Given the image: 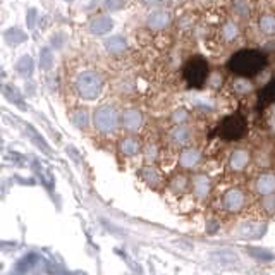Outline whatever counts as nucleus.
Instances as JSON below:
<instances>
[{
  "label": "nucleus",
  "mask_w": 275,
  "mask_h": 275,
  "mask_svg": "<svg viewBox=\"0 0 275 275\" xmlns=\"http://www.w3.org/2000/svg\"><path fill=\"white\" fill-rule=\"evenodd\" d=\"M170 138H172V141L177 143V145H186V143L191 139V131H189L188 127L177 124V126L170 131Z\"/></svg>",
  "instance_id": "obj_16"
},
{
  "label": "nucleus",
  "mask_w": 275,
  "mask_h": 275,
  "mask_svg": "<svg viewBox=\"0 0 275 275\" xmlns=\"http://www.w3.org/2000/svg\"><path fill=\"white\" fill-rule=\"evenodd\" d=\"M33 71H34V60L31 55H22L19 57V60L15 62V72H17L21 77L28 79V77L33 76Z\"/></svg>",
  "instance_id": "obj_13"
},
{
  "label": "nucleus",
  "mask_w": 275,
  "mask_h": 275,
  "mask_svg": "<svg viewBox=\"0 0 275 275\" xmlns=\"http://www.w3.org/2000/svg\"><path fill=\"white\" fill-rule=\"evenodd\" d=\"M103 5L110 12H117V10H121L124 7V0H103Z\"/></svg>",
  "instance_id": "obj_28"
},
{
  "label": "nucleus",
  "mask_w": 275,
  "mask_h": 275,
  "mask_svg": "<svg viewBox=\"0 0 275 275\" xmlns=\"http://www.w3.org/2000/svg\"><path fill=\"white\" fill-rule=\"evenodd\" d=\"M26 95L34 96V84L31 81H26Z\"/></svg>",
  "instance_id": "obj_33"
},
{
  "label": "nucleus",
  "mask_w": 275,
  "mask_h": 275,
  "mask_svg": "<svg viewBox=\"0 0 275 275\" xmlns=\"http://www.w3.org/2000/svg\"><path fill=\"white\" fill-rule=\"evenodd\" d=\"M201 158V153L196 148H186L179 155V165L184 169H193L198 165Z\"/></svg>",
  "instance_id": "obj_12"
},
{
  "label": "nucleus",
  "mask_w": 275,
  "mask_h": 275,
  "mask_svg": "<svg viewBox=\"0 0 275 275\" xmlns=\"http://www.w3.org/2000/svg\"><path fill=\"white\" fill-rule=\"evenodd\" d=\"M141 177L150 186H153V188H157V186L160 184V181H162L160 172H158L157 169H153V167H145V169H143L141 170Z\"/></svg>",
  "instance_id": "obj_18"
},
{
  "label": "nucleus",
  "mask_w": 275,
  "mask_h": 275,
  "mask_svg": "<svg viewBox=\"0 0 275 275\" xmlns=\"http://www.w3.org/2000/svg\"><path fill=\"white\" fill-rule=\"evenodd\" d=\"M88 112L86 110H81V108H77V110H74L71 114V122L72 126L77 127V129H84V127L88 126Z\"/></svg>",
  "instance_id": "obj_20"
},
{
  "label": "nucleus",
  "mask_w": 275,
  "mask_h": 275,
  "mask_svg": "<svg viewBox=\"0 0 275 275\" xmlns=\"http://www.w3.org/2000/svg\"><path fill=\"white\" fill-rule=\"evenodd\" d=\"M258 28L265 34H275V17L272 14H265L258 21Z\"/></svg>",
  "instance_id": "obj_19"
},
{
  "label": "nucleus",
  "mask_w": 275,
  "mask_h": 275,
  "mask_svg": "<svg viewBox=\"0 0 275 275\" xmlns=\"http://www.w3.org/2000/svg\"><path fill=\"white\" fill-rule=\"evenodd\" d=\"M143 3L148 7H155V5H160L162 0H143Z\"/></svg>",
  "instance_id": "obj_34"
},
{
  "label": "nucleus",
  "mask_w": 275,
  "mask_h": 275,
  "mask_svg": "<svg viewBox=\"0 0 275 275\" xmlns=\"http://www.w3.org/2000/svg\"><path fill=\"white\" fill-rule=\"evenodd\" d=\"M263 210L269 212V214H274L275 212V193L269 196H263V203H262Z\"/></svg>",
  "instance_id": "obj_27"
},
{
  "label": "nucleus",
  "mask_w": 275,
  "mask_h": 275,
  "mask_svg": "<svg viewBox=\"0 0 275 275\" xmlns=\"http://www.w3.org/2000/svg\"><path fill=\"white\" fill-rule=\"evenodd\" d=\"M114 29V19L108 15H96L95 19L90 21V31L96 36H103V34L110 33Z\"/></svg>",
  "instance_id": "obj_5"
},
{
  "label": "nucleus",
  "mask_w": 275,
  "mask_h": 275,
  "mask_svg": "<svg viewBox=\"0 0 275 275\" xmlns=\"http://www.w3.org/2000/svg\"><path fill=\"white\" fill-rule=\"evenodd\" d=\"M146 22H148V28L152 29H164L170 24V14L167 10H155L148 15Z\"/></svg>",
  "instance_id": "obj_10"
},
{
  "label": "nucleus",
  "mask_w": 275,
  "mask_h": 275,
  "mask_svg": "<svg viewBox=\"0 0 275 275\" xmlns=\"http://www.w3.org/2000/svg\"><path fill=\"white\" fill-rule=\"evenodd\" d=\"M65 2H69V3H71V2H74V0H65Z\"/></svg>",
  "instance_id": "obj_35"
},
{
  "label": "nucleus",
  "mask_w": 275,
  "mask_h": 275,
  "mask_svg": "<svg viewBox=\"0 0 275 275\" xmlns=\"http://www.w3.org/2000/svg\"><path fill=\"white\" fill-rule=\"evenodd\" d=\"M3 95H5V98L9 100L12 105L21 108V110L28 108V105H26L24 102V93L19 91V88L14 86V84H5V86H3Z\"/></svg>",
  "instance_id": "obj_9"
},
{
  "label": "nucleus",
  "mask_w": 275,
  "mask_h": 275,
  "mask_svg": "<svg viewBox=\"0 0 275 275\" xmlns=\"http://www.w3.org/2000/svg\"><path fill=\"white\" fill-rule=\"evenodd\" d=\"M121 122L127 131H136L143 124V115L136 108H127V110H124Z\"/></svg>",
  "instance_id": "obj_7"
},
{
  "label": "nucleus",
  "mask_w": 275,
  "mask_h": 275,
  "mask_svg": "<svg viewBox=\"0 0 275 275\" xmlns=\"http://www.w3.org/2000/svg\"><path fill=\"white\" fill-rule=\"evenodd\" d=\"M62 45H64V36H62V34H55V36H52V46L53 48H60Z\"/></svg>",
  "instance_id": "obj_32"
},
{
  "label": "nucleus",
  "mask_w": 275,
  "mask_h": 275,
  "mask_svg": "<svg viewBox=\"0 0 275 275\" xmlns=\"http://www.w3.org/2000/svg\"><path fill=\"white\" fill-rule=\"evenodd\" d=\"M212 189V183L205 174H196L191 179V191L196 198H207L210 195Z\"/></svg>",
  "instance_id": "obj_4"
},
{
  "label": "nucleus",
  "mask_w": 275,
  "mask_h": 275,
  "mask_svg": "<svg viewBox=\"0 0 275 275\" xmlns=\"http://www.w3.org/2000/svg\"><path fill=\"white\" fill-rule=\"evenodd\" d=\"M255 191L260 196H269L275 193V174H262L255 183Z\"/></svg>",
  "instance_id": "obj_6"
},
{
  "label": "nucleus",
  "mask_w": 275,
  "mask_h": 275,
  "mask_svg": "<svg viewBox=\"0 0 275 275\" xmlns=\"http://www.w3.org/2000/svg\"><path fill=\"white\" fill-rule=\"evenodd\" d=\"M36 19H38V10L34 7H29L28 12H26V26L28 29H33L36 26Z\"/></svg>",
  "instance_id": "obj_26"
},
{
  "label": "nucleus",
  "mask_w": 275,
  "mask_h": 275,
  "mask_svg": "<svg viewBox=\"0 0 275 275\" xmlns=\"http://www.w3.org/2000/svg\"><path fill=\"white\" fill-rule=\"evenodd\" d=\"M245 203H246V196L239 188L227 189L222 196V207L226 208L227 212H231V214H236V212L243 210Z\"/></svg>",
  "instance_id": "obj_3"
},
{
  "label": "nucleus",
  "mask_w": 275,
  "mask_h": 275,
  "mask_svg": "<svg viewBox=\"0 0 275 275\" xmlns=\"http://www.w3.org/2000/svg\"><path fill=\"white\" fill-rule=\"evenodd\" d=\"M26 129L29 131V134H28V136H29L31 139H33V143H34V145H38V146H40V148L43 150L45 153H50V150H48V145H46V143H45V139L41 138L40 134H38L36 131H34V129H33V127H31V126H26Z\"/></svg>",
  "instance_id": "obj_24"
},
{
  "label": "nucleus",
  "mask_w": 275,
  "mask_h": 275,
  "mask_svg": "<svg viewBox=\"0 0 275 275\" xmlns=\"http://www.w3.org/2000/svg\"><path fill=\"white\" fill-rule=\"evenodd\" d=\"M121 119H119V114L112 105H102L95 110L93 114V124L95 127L103 134H108L112 131H115V127L119 126Z\"/></svg>",
  "instance_id": "obj_2"
},
{
  "label": "nucleus",
  "mask_w": 275,
  "mask_h": 275,
  "mask_svg": "<svg viewBox=\"0 0 275 275\" xmlns=\"http://www.w3.org/2000/svg\"><path fill=\"white\" fill-rule=\"evenodd\" d=\"M188 186H191V181H188V177L186 176H181V174H177V176H174V179L170 181V189H174L176 193H183L188 189Z\"/></svg>",
  "instance_id": "obj_21"
},
{
  "label": "nucleus",
  "mask_w": 275,
  "mask_h": 275,
  "mask_svg": "<svg viewBox=\"0 0 275 275\" xmlns=\"http://www.w3.org/2000/svg\"><path fill=\"white\" fill-rule=\"evenodd\" d=\"M103 46L108 53L112 55H119V53L126 52L127 50V40L126 36H121V34H114V36H108L105 41H103Z\"/></svg>",
  "instance_id": "obj_8"
},
{
  "label": "nucleus",
  "mask_w": 275,
  "mask_h": 275,
  "mask_svg": "<svg viewBox=\"0 0 275 275\" xmlns=\"http://www.w3.org/2000/svg\"><path fill=\"white\" fill-rule=\"evenodd\" d=\"M76 91L81 98L84 100H95L102 93L103 88V79L98 72L95 71H83L79 72L74 81Z\"/></svg>",
  "instance_id": "obj_1"
},
{
  "label": "nucleus",
  "mask_w": 275,
  "mask_h": 275,
  "mask_svg": "<svg viewBox=\"0 0 275 275\" xmlns=\"http://www.w3.org/2000/svg\"><path fill=\"white\" fill-rule=\"evenodd\" d=\"M250 164V153L245 152V150H234L229 157V167L236 172H241L245 170Z\"/></svg>",
  "instance_id": "obj_11"
},
{
  "label": "nucleus",
  "mask_w": 275,
  "mask_h": 275,
  "mask_svg": "<svg viewBox=\"0 0 275 275\" xmlns=\"http://www.w3.org/2000/svg\"><path fill=\"white\" fill-rule=\"evenodd\" d=\"M234 7L238 9V12L241 14V15H246L248 14V3L245 2V0H236Z\"/></svg>",
  "instance_id": "obj_30"
},
{
  "label": "nucleus",
  "mask_w": 275,
  "mask_h": 275,
  "mask_svg": "<svg viewBox=\"0 0 275 275\" xmlns=\"http://www.w3.org/2000/svg\"><path fill=\"white\" fill-rule=\"evenodd\" d=\"M40 69H43V71H50V69L53 67V52L50 46H43V48L40 50Z\"/></svg>",
  "instance_id": "obj_17"
},
{
  "label": "nucleus",
  "mask_w": 275,
  "mask_h": 275,
  "mask_svg": "<svg viewBox=\"0 0 275 275\" xmlns=\"http://www.w3.org/2000/svg\"><path fill=\"white\" fill-rule=\"evenodd\" d=\"M119 150L121 153L127 155V157H134L141 152V145H139L138 139L134 138H124L121 143H119Z\"/></svg>",
  "instance_id": "obj_15"
},
{
  "label": "nucleus",
  "mask_w": 275,
  "mask_h": 275,
  "mask_svg": "<svg viewBox=\"0 0 275 275\" xmlns=\"http://www.w3.org/2000/svg\"><path fill=\"white\" fill-rule=\"evenodd\" d=\"M172 121L176 124H184L188 121V112H186L184 108H177V110L172 114Z\"/></svg>",
  "instance_id": "obj_29"
},
{
  "label": "nucleus",
  "mask_w": 275,
  "mask_h": 275,
  "mask_svg": "<svg viewBox=\"0 0 275 275\" xmlns=\"http://www.w3.org/2000/svg\"><path fill=\"white\" fill-rule=\"evenodd\" d=\"M3 38H5V41L9 45H21L28 40L26 33L21 28H17V26H12V28L3 31Z\"/></svg>",
  "instance_id": "obj_14"
},
{
  "label": "nucleus",
  "mask_w": 275,
  "mask_h": 275,
  "mask_svg": "<svg viewBox=\"0 0 275 275\" xmlns=\"http://www.w3.org/2000/svg\"><path fill=\"white\" fill-rule=\"evenodd\" d=\"M251 90H253V84L248 79H245V77L234 81V91L238 93V95H246V93H250Z\"/></svg>",
  "instance_id": "obj_23"
},
{
  "label": "nucleus",
  "mask_w": 275,
  "mask_h": 275,
  "mask_svg": "<svg viewBox=\"0 0 275 275\" xmlns=\"http://www.w3.org/2000/svg\"><path fill=\"white\" fill-rule=\"evenodd\" d=\"M248 250H250V255H253V257L258 258V260H263V262L274 260V255L265 250H260V248H248Z\"/></svg>",
  "instance_id": "obj_25"
},
{
  "label": "nucleus",
  "mask_w": 275,
  "mask_h": 275,
  "mask_svg": "<svg viewBox=\"0 0 275 275\" xmlns=\"http://www.w3.org/2000/svg\"><path fill=\"white\" fill-rule=\"evenodd\" d=\"M238 33H239L238 26H236L232 21H227L226 24L222 26V34H224V38H226L227 41L236 40V36H238Z\"/></svg>",
  "instance_id": "obj_22"
},
{
  "label": "nucleus",
  "mask_w": 275,
  "mask_h": 275,
  "mask_svg": "<svg viewBox=\"0 0 275 275\" xmlns=\"http://www.w3.org/2000/svg\"><path fill=\"white\" fill-rule=\"evenodd\" d=\"M145 155H146V158H148V160H153V158L157 157V146L148 145L145 148Z\"/></svg>",
  "instance_id": "obj_31"
}]
</instances>
